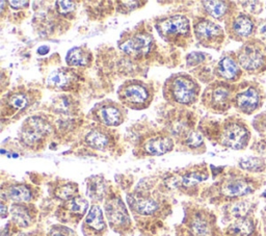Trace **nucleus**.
I'll return each instance as SVG.
<instances>
[{
  "label": "nucleus",
  "instance_id": "obj_1",
  "mask_svg": "<svg viewBox=\"0 0 266 236\" xmlns=\"http://www.w3.org/2000/svg\"><path fill=\"white\" fill-rule=\"evenodd\" d=\"M200 90V84L196 79L185 73H177L166 80L164 96L171 104L188 106L197 102Z\"/></svg>",
  "mask_w": 266,
  "mask_h": 236
},
{
  "label": "nucleus",
  "instance_id": "obj_2",
  "mask_svg": "<svg viewBox=\"0 0 266 236\" xmlns=\"http://www.w3.org/2000/svg\"><path fill=\"white\" fill-rule=\"evenodd\" d=\"M155 28L165 41L176 46L185 47L191 39V26L184 15H171L158 18Z\"/></svg>",
  "mask_w": 266,
  "mask_h": 236
},
{
  "label": "nucleus",
  "instance_id": "obj_3",
  "mask_svg": "<svg viewBox=\"0 0 266 236\" xmlns=\"http://www.w3.org/2000/svg\"><path fill=\"white\" fill-rule=\"evenodd\" d=\"M215 137L220 145L226 148L242 150L250 141L251 131L241 119L231 117L217 125Z\"/></svg>",
  "mask_w": 266,
  "mask_h": 236
},
{
  "label": "nucleus",
  "instance_id": "obj_4",
  "mask_svg": "<svg viewBox=\"0 0 266 236\" xmlns=\"http://www.w3.org/2000/svg\"><path fill=\"white\" fill-rule=\"evenodd\" d=\"M117 95L123 106L134 111H143L152 103L154 89L147 82L130 79L120 85Z\"/></svg>",
  "mask_w": 266,
  "mask_h": 236
},
{
  "label": "nucleus",
  "instance_id": "obj_5",
  "mask_svg": "<svg viewBox=\"0 0 266 236\" xmlns=\"http://www.w3.org/2000/svg\"><path fill=\"white\" fill-rule=\"evenodd\" d=\"M235 54L241 69L249 74H260L266 71V46L258 38L244 42Z\"/></svg>",
  "mask_w": 266,
  "mask_h": 236
},
{
  "label": "nucleus",
  "instance_id": "obj_6",
  "mask_svg": "<svg viewBox=\"0 0 266 236\" xmlns=\"http://www.w3.org/2000/svg\"><path fill=\"white\" fill-rule=\"evenodd\" d=\"M235 88L232 83L217 80L205 88L202 95V103L208 111L223 114L233 105Z\"/></svg>",
  "mask_w": 266,
  "mask_h": 236
},
{
  "label": "nucleus",
  "instance_id": "obj_7",
  "mask_svg": "<svg viewBox=\"0 0 266 236\" xmlns=\"http://www.w3.org/2000/svg\"><path fill=\"white\" fill-rule=\"evenodd\" d=\"M154 47V38L150 31L135 28L123 34L119 41V48L134 59L147 57Z\"/></svg>",
  "mask_w": 266,
  "mask_h": 236
},
{
  "label": "nucleus",
  "instance_id": "obj_8",
  "mask_svg": "<svg viewBox=\"0 0 266 236\" xmlns=\"http://www.w3.org/2000/svg\"><path fill=\"white\" fill-rule=\"evenodd\" d=\"M174 146V139L167 131L152 130L137 139L135 153L146 156H162L171 152Z\"/></svg>",
  "mask_w": 266,
  "mask_h": 236
},
{
  "label": "nucleus",
  "instance_id": "obj_9",
  "mask_svg": "<svg viewBox=\"0 0 266 236\" xmlns=\"http://www.w3.org/2000/svg\"><path fill=\"white\" fill-rule=\"evenodd\" d=\"M192 29L194 37L203 47L220 49L225 42L226 33L223 27L208 18H196L192 23Z\"/></svg>",
  "mask_w": 266,
  "mask_h": 236
},
{
  "label": "nucleus",
  "instance_id": "obj_10",
  "mask_svg": "<svg viewBox=\"0 0 266 236\" xmlns=\"http://www.w3.org/2000/svg\"><path fill=\"white\" fill-rule=\"evenodd\" d=\"M51 125L42 117L27 119L20 131V141L29 149L40 148L51 133Z\"/></svg>",
  "mask_w": 266,
  "mask_h": 236
},
{
  "label": "nucleus",
  "instance_id": "obj_11",
  "mask_svg": "<svg viewBox=\"0 0 266 236\" xmlns=\"http://www.w3.org/2000/svg\"><path fill=\"white\" fill-rule=\"evenodd\" d=\"M226 23V32L230 39L238 42H246L254 39L257 33V25L254 16L243 12H236Z\"/></svg>",
  "mask_w": 266,
  "mask_h": 236
},
{
  "label": "nucleus",
  "instance_id": "obj_12",
  "mask_svg": "<svg viewBox=\"0 0 266 236\" xmlns=\"http://www.w3.org/2000/svg\"><path fill=\"white\" fill-rule=\"evenodd\" d=\"M126 108L113 100H103L94 105L90 112L93 121L106 127H117L125 122Z\"/></svg>",
  "mask_w": 266,
  "mask_h": 236
},
{
  "label": "nucleus",
  "instance_id": "obj_13",
  "mask_svg": "<svg viewBox=\"0 0 266 236\" xmlns=\"http://www.w3.org/2000/svg\"><path fill=\"white\" fill-rule=\"evenodd\" d=\"M262 88L257 83H245V86H236L233 105L236 110L245 115H252L263 103Z\"/></svg>",
  "mask_w": 266,
  "mask_h": 236
},
{
  "label": "nucleus",
  "instance_id": "obj_14",
  "mask_svg": "<svg viewBox=\"0 0 266 236\" xmlns=\"http://www.w3.org/2000/svg\"><path fill=\"white\" fill-rule=\"evenodd\" d=\"M32 93L26 89H16L9 93L2 101L3 117H13L16 114H20L30 105Z\"/></svg>",
  "mask_w": 266,
  "mask_h": 236
},
{
  "label": "nucleus",
  "instance_id": "obj_15",
  "mask_svg": "<svg viewBox=\"0 0 266 236\" xmlns=\"http://www.w3.org/2000/svg\"><path fill=\"white\" fill-rule=\"evenodd\" d=\"M243 70L237 62L235 53H227L217 64L215 75L225 82H236L242 76Z\"/></svg>",
  "mask_w": 266,
  "mask_h": 236
},
{
  "label": "nucleus",
  "instance_id": "obj_16",
  "mask_svg": "<svg viewBox=\"0 0 266 236\" xmlns=\"http://www.w3.org/2000/svg\"><path fill=\"white\" fill-rule=\"evenodd\" d=\"M105 212L113 228H125L130 224V219L122 200L118 197L111 198L105 203Z\"/></svg>",
  "mask_w": 266,
  "mask_h": 236
},
{
  "label": "nucleus",
  "instance_id": "obj_17",
  "mask_svg": "<svg viewBox=\"0 0 266 236\" xmlns=\"http://www.w3.org/2000/svg\"><path fill=\"white\" fill-rule=\"evenodd\" d=\"M78 76L72 69L61 68L53 71L48 76L47 84L50 88L57 90H69L75 87Z\"/></svg>",
  "mask_w": 266,
  "mask_h": 236
},
{
  "label": "nucleus",
  "instance_id": "obj_18",
  "mask_svg": "<svg viewBox=\"0 0 266 236\" xmlns=\"http://www.w3.org/2000/svg\"><path fill=\"white\" fill-rule=\"evenodd\" d=\"M184 224L190 236H209L211 234L209 215L204 211H193L187 215Z\"/></svg>",
  "mask_w": 266,
  "mask_h": 236
},
{
  "label": "nucleus",
  "instance_id": "obj_19",
  "mask_svg": "<svg viewBox=\"0 0 266 236\" xmlns=\"http://www.w3.org/2000/svg\"><path fill=\"white\" fill-rule=\"evenodd\" d=\"M204 12L219 21H227L235 14L237 7L232 2H202Z\"/></svg>",
  "mask_w": 266,
  "mask_h": 236
},
{
  "label": "nucleus",
  "instance_id": "obj_20",
  "mask_svg": "<svg viewBox=\"0 0 266 236\" xmlns=\"http://www.w3.org/2000/svg\"><path fill=\"white\" fill-rule=\"evenodd\" d=\"M106 224L101 208L98 205H93L85 216L82 231L86 236H99L104 232Z\"/></svg>",
  "mask_w": 266,
  "mask_h": 236
},
{
  "label": "nucleus",
  "instance_id": "obj_21",
  "mask_svg": "<svg viewBox=\"0 0 266 236\" xmlns=\"http://www.w3.org/2000/svg\"><path fill=\"white\" fill-rule=\"evenodd\" d=\"M127 201L130 208L140 215H152L159 209L158 201L150 196L129 195Z\"/></svg>",
  "mask_w": 266,
  "mask_h": 236
},
{
  "label": "nucleus",
  "instance_id": "obj_22",
  "mask_svg": "<svg viewBox=\"0 0 266 236\" xmlns=\"http://www.w3.org/2000/svg\"><path fill=\"white\" fill-rule=\"evenodd\" d=\"M254 191L252 184L244 179L228 180L222 185L221 193L228 198H239L251 194Z\"/></svg>",
  "mask_w": 266,
  "mask_h": 236
},
{
  "label": "nucleus",
  "instance_id": "obj_23",
  "mask_svg": "<svg viewBox=\"0 0 266 236\" xmlns=\"http://www.w3.org/2000/svg\"><path fill=\"white\" fill-rule=\"evenodd\" d=\"M92 61L93 54L85 46L71 48L66 56V63L69 67H87Z\"/></svg>",
  "mask_w": 266,
  "mask_h": 236
},
{
  "label": "nucleus",
  "instance_id": "obj_24",
  "mask_svg": "<svg viewBox=\"0 0 266 236\" xmlns=\"http://www.w3.org/2000/svg\"><path fill=\"white\" fill-rule=\"evenodd\" d=\"M84 143L92 149L103 151L109 148L112 143V137L105 129L98 127V128L92 129L84 136Z\"/></svg>",
  "mask_w": 266,
  "mask_h": 236
},
{
  "label": "nucleus",
  "instance_id": "obj_25",
  "mask_svg": "<svg viewBox=\"0 0 266 236\" xmlns=\"http://www.w3.org/2000/svg\"><path fill=\"white\" fill-rule=\"evenodd\" d=\"M255 229L254 222L245 216L237 219L234 223L229 226L227 233L229 236H250Z\"/></svg>",
  "mask_w": 266,
  "mask_h": 236
},
{
  "label": "nucleus",
  "instance_id": "obj_26",
  "mask_svg": "<svg viewBox=\"0 0 266 236\" xmlns=\"http://www.w3.org/2000/svg\"><path fill=\"white\" fill-rule=\"evenodd\" d=\"M7 196L10 200L17 203H26L32 199V193L25 184H14L9 186Z\"/></svg>",
  "mask_w": 266,
  "mask_h": 236
},
{
  "label": "nucleus",
  "instance_id": "obj_27",
  "mask_svg": "<svg viewBox=\"0 0 266 236\" xmlns=\"http://www.w3.org/2000/svg\"><path fill=\"white\" fill-rule=\"evenodd\" d=\"M87 208H88V202L84 198L80 196H77L72 200H69V201H67L63 206V209L66 212H68V214L76 216L78 219H80V217H82L85 214Z\"/></svg>",
  "mask_w": 266,
  "mask_h": 236
},
{
  "label": "nucleus",
  "instance_id": "obj_28",
  "mask_svg": "<svg viewBox=\"0 0 266 236\" xmlns=\"http://www.w3.org/2000/svg\"><path fill=\"white\" fill-rule=\"evenodd\" d=\"M208 178L206 170H192L185 172L180 178V185L185 188H190L203 182Z\"/></svg>",
  "mask_w": 266,
  "mask_h": 236
},
{
  "label": "nucleus",
  "instance_id": "obj_29",
  "mask_svg": "<svg viewBox=\"0 0 266 236\" xmlns=\"http://www.w3.org/2000/svg\"><path fill=\"white\" fill-rule=\"evenodd\" d=\"M106 192L104 179L100 176H94L88 179L87 196L94 201H101Z\"/></svg>",
  "mask_w": 266,
  "mask_h": 236
},
{
  "label": "nucleus",
  "instance_id": "obj_30",
  "mask_svg": "<svg viewBox=\"0 0 266 236\" xmlns=\"http://www.w3.org/2000/svg\"><path fill=\"white\" fill-rule=\"evenodd\" d=\"M181 137H182L181 138L182 145L187 147L188 149L197 150V149L205 147L204 138L200 131H197L191 128L188 131H186L183 135H181Z\"/></svg>",
  "mask_w": 266,
  "mask_h": 236
},
{
  "label": "nucleus",
  "instance_id": "obj_31",
  "mask_svg": "<svg viewBox=\"0 0 266 236\" xmlns=\"http://www.w3.org/2000/svg\"><path fill=\"white\" fill-rule=\"evenodd\" d=\"M11 212L13 221L19 227L25 228L31 224L32 217L29 213V210L22 204H14Z\"/></svg>",
  "mask_w": 266,
  "mask_h": 236
},
{
  "label": "nucleus",
  "instance_id": "obj_32",
  "mask_svg": "<svg viewBox=\"0 0 266 236\" xmlns=\"http://www.w3.org/2000/svg\"><path fill=\"white\" fill-rule=\"evenodd\" d=\"M78 193V186L75 183H65L60 185L57 191H56V195L59 199L63 200V201H69V200H72L75 197H77Z\"/></svg>",
  "mask_w": 266,
  "mask_h": 236
},
{
  "label": "nucleus",
  "instance_id": "obj_33",
  "mask_svg": "<svg viewBox=\"0 0 266 236\" xmlns=\"http://www.w3.org/2000/svg\"><path fill=\"white\" fill-rule=\"evenodd\" d=\"M239 166L241 169L250 172H260L264 169V161L261 158L249 157L239 161Z\"/></svg>",
  "mask_w": 266,
  "mask_h": 236
},
{
  "label": "nucleus",
  "instance_id": "obj_34",
  "mask_svg": "<svg viewBox=\"0 0 266 236\" xmlns=\"http://www.w3.org/2000/svg\"><path fill=\"white\" fill-rule=\"evenodd\" d=\"M57 14L65 18L73 17L76 11V4L73 2H57L56 3Z\"/></svg>",
  "mask_w": 266,
  "mask_h": 236
},
{
  "label": "nucleus",
  "instance_id": "obj_35",
  "mask_svg": "<svg viewBox=\"0 0 266 236\" xmlns=\"http://www.w3.org/2000/svg\"><path fill=\"white\" fill-rule=\"evenodd\" d=\"M146 3H141V2H118L116 3L117 5V12L120 14H129L137 9H139L140 7H143V5H145Z\"/></svg>",
  "mask_w": 266,
  "mask_h": 236
},
{
  "label": "nucleus",
  "instance_id": "obj_36",
  "mask_svg": "<svg viewBox=\"0 0 266 236\" xmlns=\"http://www.w3.org/2000/svg\"><path fill=\"white\" fill-rule=\"evenodd\" d=\"M250 210V204L247 202H237L231 207V214L237 219H242L245 217L247 212Z\"/></svg>",
  "mask_w": 266,
  "mask_h": 236
},
{
  "label": "nucleus",
  "instance_id": "obj_37",
  "mask_svg": "<svg viewBox=\"0 0 266 236\" xmlns=\"http://www.w3.org/2000/svg\"><path fill=\"white\" fill-rule=\"evenodd\" d=\"M243 9L246 11L245 13L249 15H258L262 11V4L259 2H246V3H241Z\"/></svg>",
  "mask_w": 266,
  "mask_h": 236
},
{
  "label": "nucleus",
  "instance_id": "obj_38",
  "mask_svg": "<svg viewBox=\"0 0 266 236\" xmlns=\"http://www.w3.org/2000/svg\"><path fill=\"white\" fill-rule=\"evenodd\" d=\"M206 56L207 54L202 53V52H192V53L188 54L187 64H188V66H191V67L197 66V65H199L205 61Z\"/></svg>",
  "mask_w": 266,
  "mask_h": 236
},
{
  "label": "nucleus",
  "instance_id": "obj_39",
  "mask_svg": "<svg viewBox=\"0 0 266 236\" xmlns=\"http://www.w3.org/2000/svg\"><path fill=\"white\" fill-rule=\"evenodd\" d=\"M74 235L75 234L72 230L63 226L53 227L49 232V236H74Z\"/></svg>",
  "mask_w": 266,
  "mask_h": 236
},
{
  "label": "nucleus",
  "instance_id": "obj_40",
  "mask_svg": "<svg viewBox=\"0 0 266 236\" xmlns=\"http://www.w3.org/2000/svg\"><path fill=\"white\" fill-rule=\"evenodd\" d=\"M258 39L263 43H266V18L263 20H260L257 25V33Z\"/></svg>",
  "mask_w": 266,
  "mask_h": 236
},
{
  "label": "nucleus",
  "instance_id": "obj_41",
  "mask_svg": "<svg viewBox=\"0 0 266 236\" xmlns=\"http://www.w3.org/2000/svg\"><path fill=\"white\" fill-rule=\"evenodd\" d=\"M12 9H25L28 7V2H9L8 3Z\"/></svg>",
  "mask_w": 266,
  "mask_h": 236
},
{
  "label": "nucleus",
  "instance_id": "obj_42",
  "mask_svg": "<svg viewBox=\"0 0 266 236\" xmlns=\"http://www.w3.org/2000/svg\"><path fill=\"white\" fill-rule=\"evenodd\" d=\"M50 51L49 47L47 46H41L39 49H38V53L40 54V56H46V54Z\"/></svg>",
  "mask_w": 266,
  "mask_h": 236
},
{
  "label": "nucleus",
  "instance_id": "obj_43",
  "mask_svg": "<svg viewBox=\"0 0 266 236\" xmlns=\"http://www.w3.org/2000/svg\"><path fill=\"white\" fill-rule=\"evenodd\" d=\"M8 214V210H7V206L5 205V203H2V217L5 219Z\"/></svg>",
  "mask_w": 266,
  "mask_h": 236
},
{
  "label": "nucleus",
  "instance_id": "obj_44",
  "mask_svg": "<svg viewBox=\"0 0 266 236\" xmlns=\"http://www.w3.org/2000/svg\"><path fill=\"white\" fill-rule=\"evenodd\" d=\"M2 236H7V234H6V231H4V232H3V234H2Z\"/></svg>",
  "mask_w": 266,
  "mask_h": 236
}]
</instances>
